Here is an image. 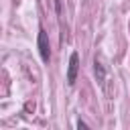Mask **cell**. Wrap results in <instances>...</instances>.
<instances>
[{"label":"cell","mask_w":130,"mask_h":130,"mask_svg":"<svg viewBox=\"0 0 130 130\" xmlns=\"http://www.w3.org/2000/svg\"><path fill=\"white\" fill-rule=\"evenodd\" d=\"M93 71H95L98 81L102 83V81H104V77H106V71H104V67H102V63H100V61H95V63H93Z\"/></svg>","instance_id":"obj_3"},{"label":"cell","mask_w":130,"mask_h":130,"mask_svg":"<svg viewBox=\"0 0 130 130\" xmlns=\"http://www.w3.org/2000/svg\"><path fill=\"white\" fill-rule=\"evenodd\" d=\"M37 45H39V53H41V59L47 63L51 59V45H49V37L45 32L43 26H39V39H37Z\"/></svg>","instance_id":"obj_1"},{"label":"cell","mask_w":130,"mask_h":130,"mask_svg":"<svg viewBox=\"0 0 130 130\" xmlns=\"http://www.w3.org/2000/svg\"><path fill=\"white\" fill-rule=\"evenodd\" d=\"M77 71H79V55L73 51L71 57H69V69H67V83L73 85L75 79H77Z\"/></svg>","instance_id":"obj_2"},{"label":"cell","mask_w":130,"mask_h":130,"mask_svg":"<svg viewBox=\"0 0 130 130\" xmlns=\"http://www.w3.org/2000/svg\"><path fill=\"white\" fill-rule=\"evenodd\" d=\"M77 128H79V130H85V128H87V124H85V122H81V120H79V122H77Z\"/></svg>","instance_id":"obj_4"}]
</instances>
